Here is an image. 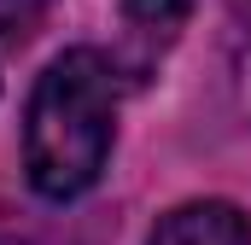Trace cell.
<instances>
[{"label":"cell","mask_w":251,"mask_h":245,"mask_svg":"<svg viewBox=\"0 0 251 245\" xmlns=\"http://www.w3.org/2000/svg\"><path fill=\"white\" fill-rule=\"evenodd\" d=\"M117 82L94 47H70L41 70L24 117V170L41 198H82L111 158Z\"/></svg>","instance_id":"6da1fadb"},{"label":"cell","mask_w":251,"mask_h":245,"mask_svg":"<svg viewBox=\"0 0 251 245\" xmlns=\"http://www.w3.org/2000/svg\"><path fill=\"white\" fill-rule=\"evenodd\" d=\"M152 245H251V222L222 198H199V204L170 210L158 222Z\"/></svg>","instance_id":"7a4b0ae2"},{"label":"cell","mask_w":251,"mask_h":245,"mask_svg":"<svg viewBox=\"0 0 251 245\" xmlns=\"http://www.w3.org/2000/svg\"><path fill=\"white\" fill-rule=\"evenodd\" d=\"M193 0H123V24L134 41H152V47H170L187 24Z\"/></svg>","instance_id":"3957f363"},{"label":"cell","mask_w":251,"mask_h":245,"mask_svg":"<svg viewBox=\"0 0 251 245\" xmlns=\"http://www.w3.org/2000/svg\"><path fill=\"white\" fill-rule=\"evenodd\" d=\"M47 12V0H0V35H29V24Z\"/></svg>","instance_id":"277c9868"},{"label":"cell","mask_w":251,"mask_h":245,"mask_svg":"<svg viewBox=\"0 0 251 245\" xmlns=\"http://www.w3.org/2000/svg\"><path fill=\"white\" fill-rule=\"evenodd\" d=\"M234 12H240V18H246V24H251V0H234Z\"/></svg>","instance_id":"5b68a950"},{"label":"cell","mask_w":251,"mask_h":245,"mask_svg":"<svg viewBox=\"0 0 251 245\" xmlns=\"http://www.w3.org/2000/svg\"><path fill=\"white\" fill-rule=\"evenodd\" d=\"M0 245H29V240H18V234H0Z\"/></svg>","instance_id":"8992f818"}]
</instances>
